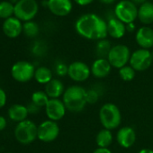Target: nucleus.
<instances>
[{"label":"nucleus","mask_w":153,"mask_h":153,"mask_svg":"<svg viewBox=\"0 0 153 153\" xmlns=\"http://www.w3.org/2000/svg\"><path fill=\"white\" fill-rule=\"evenodd\" d=\"M37 83L42 85L48 84L53 78H52V72L51 70L44 66L39 67L35 69L34 78H33Z\"/></svg>","instance_id":"23"},{"label":"nucleus","mask_w":153,"mask_h":153,"mask_svg":"<svg viewBox=\"0 0 153 153\" xmlns=\"http://www.w3.org/2000/svg\"><path fill=\"white\" fill-rule=\"evenodd\" d=\"M74 1L79 6H87L91 4L94 0H74Z\"/></svg>","instance_id":"35"},{"label":"nucleus","mask_w":153,"mask_h":153,"mask_svg":"<svg viewBox=\"0 0 153 153\" xmlns=\"http://www.w3.org/2000/svg\"><path fill=\"white\" fill-rule=\"evenodd\" d=\"M75 28L80 36L88 40H104L108 34L107 23L95 14L80 16L76 22Z\"/></svg>","instance_id":"1"},{"label":"nucleus","mask_w":153,"mask_h":153,"mask_svg":"<svg viewBox=\"0 0 153 153\" xmlns=\"http://www.w3.org/2000/svg\"><path fill=\"white\" fill-rule=\"evenodd\" d=\"M131 1L134 4V5H140V6H141L142 4H144L145 2H146V0H131Z\"/></svg>","instance_id":"36"},{"label":"nucleus","mask_w":153,"mask_h":153,"mask_svg":"<svg viewBox=\"0 0 153 153\" xmlns=\"http://www.w3.org/2000/svg\"><path fill=\"white\" fill-rule=\"evenodd\" d=\"M7 153H12V152H7Z\"/></svg>","instance_id":"40"},{"label":"nucleus","mask_w":153,"mask_h":153,"mask_svg":"<svg viewBox=\"0 0 153 153\" xmlns=\"http://www.w3.org/2000/svg\"><path fill=\"white\" fill-rule=\"evenodd\" d=\"M138 17L144 25H150L153 23V4L145 2L140 6L138 9Z\"/></svg>","instance_id":"21"},{"label":"nucleus","mask_w":153,"mask_h":153,"mask_svg":"<svg viewBox=\"0 0 153 153\" xmlns=\"http://www.w3.org/2000/svg\"><path fill=\"white\" fill-rule=\"evenodd\" d=\"M34 66L26 60H19L16 62L11 68L12 78L19 83H26L34 78Z\"/></svg>","instance_id":"5"},{"label":"nucleus","mask_w":153,"mask_h":153,"mask_svg":"<svg viewBox=\"0 0 153 153\" xmlns=\"http://www.w3.org/2000/svg\"><path fill=\"white\" fill-rule=\"evenodd\" d=\"M135 75H136L135 69H133L130 65H126L119 69L120 78L122 79V80H123L125 82L133 80V79L135 78Z\"/></svg>","instance_id":"27"},{"label":"nucleus","mask_w":153,"mask_h":153,"mask_svg":"<svg viewBox=\"0 0 153 153\" xmlns=\"http://www.w3.org/2000/svg\"><path fill=\"white\" fill-rule=\"evenodd\" d=\"M62 101L67 110L79 113L81 112L88 104V91L78 85H73L66 88Z\"/></svg>","instance_id":"2"},{"label":"nucleus","mask_w":153,"mask_h":153,"mask_svg":"<svg viewBox=\"0 0 153 153\" xmlns=\"http://www.w3.org/2000/svg\"><path fill=\"white\" fill-rule=\"evenodd\" d=\"M7 119H6L4 116L0 115V131H3V130H5L6 127H7Z\"/></svg>","instance_id":"33"},{"label":"nucleus","mask_w":153,"mask_h":153,"mask_svg":"<svg viewBox=\"0 0 153 153\" xmlns=\"http://www.w3.org/2000/svg\"><path fill=\"white\" fill-rule=\"evenodd\" d=\"M130 49L123 44H117L111 48L107 59L111 64L112 68L120 69L121 68L127 65L131 59Z\"/></svg>","instance_id":"7"},{"label":"nucleus","mask_w":153,"mask_h":153,"mask_svg":"<svg viewBox=\"0 0 153 153\" xmlns=\"http://www.w3.org/2000/svg\"><path fill=\"white\" fill-rule=\"evenodd\" d=\"M138 153H153V149H141Z\"/></svg>","instance_id":"38"},{"label":"nucleus","mask_w":153,"mask_h":153,"mask_svg":"<svg viewBox=\"0 0 153 153\" xmlns=\"http://www.w3.org/2000/svg\"><path fill=\"white\" fill-rule=\"evenodd\" d=\"M99 120L105 129L115 130L122 123V114L119 107L113 103L103 105L99 110Z\"/></svg>","instance_id":"3"},{"label":"nucleus","mask_w":153,"mask_h":153,"mask_svg":"<svg viewBox=\"0 0 153 153\" xmlns=\"http://www.w3.org/2000/svg\"><path fill=\"white\" fill-rule=\"evenodd\" d=\"M91 75L90 68L82 61H74L68 66V76L75 82H84Z\"/></svg>","instance_id":"11"},{"label":"nucleus","mask_w":153,"mask_h":153,"mask_svg":"<svg viewBox=\"0 0 153 153\" xmlns=\"http://www.w3.org/2000/svg\"><path fill=\"white\" fill-rule=\"evenodd\" d=\"M27 109H28L29 114H37L40 111L41 108L39 106H37L36 105H34L33 103L31 102V104L27 106Z\"/></svg>","instance_id":"32"},{"label":"nucleus","mask_w":153,"mask_h":153,"mask_svg":"<svg viewBox=\"0 0 153 153\" xmlns=\"http://www.w3.org/2000/svg\"><path fill=\"white\" fill-rule=\"evenodd\" d=\"M23 32L27 37L33 38L39 33V26L36 23L33 21L25 22L23 25Z\"/></svg>","instance_id":"28"},{"label":"nucleus","mask_w":153,"mask_h":153,"mask_svg":"<svg viewBox=\"0 0 153 153\" xmlns=\"http://www.w3.org/2000/svg\"><path fill=\"white\" fill-rule=\"evenodd\" d=\"M47 6L50 11L58 16H68L72 10L71 0H48Z\"/></svg>","instance_id":"14"},{"label":"nucleus","mask_w":153,"mask_h":153,"mask_svg":"<svg viewBox=\"0 0 153 153\" xmlns=\"http://www.w3.org/2000/svg\"><path fill=\"white\" fill-rule=\"evenodd\" d=\"M37 131L38 126L35 124V123L26 119L16 124L14 134L16 140L19 143L23 145H28L37 139Z\"/></svg>","instance_id":"4"},{"label":"nucleus","mask_w":153,"mask_h":153,"mask_svg":"<svg viewBox=\"0 0 153 153\" xmlns=\"http://www.w3.org/2000/svg\"><path fill=\"white\" fill-rule=\"evenodd\" d=\"M39 6L36 0H18L15 5V16L20 21L29 22L38 13Z\"/></svg>","instance_id":"6"},{"label":"nucleus","mask_w":153,"mask_h":153,"mask_svg":"<svg viewBox=\"0 0 153 153\" xmlns=\"http://www.w3.org/2000/svg\"><path fill=\"white\" fill-rule=\"evenodd\" d=\"M59 135V126L57 122L46 120L38 125L37 139L43 142L54 141Z\"/></svg>","instance_id":"10"},{"label":"nucleus","mask_w":153,"mask_h":153,"mask_svg":"<svg viewBox=\"0 0 153 153\" xmlns=\"http://www.w3.org/2000/svg\"><path fill=\"white\" fill-rule=\"evenodd\" d=\"M99 1L105 5H110V4H113L115 2V0H99Z\"/></svg>","instance_id":"37"},{"label":"nucleus","mask_w":153,"mask_h":153,"mask_svg":"<svg viewBox=\"0 0 153 153\" xmlns=\"http://www.w3.org/2000/svg\"><path fill=\"white\" fill-rule=\"evenodd\" d=\"M152 60V53L149 50L139 49L131 53L129 64L135 71H144L150 67Z\"/></svg>","instance_id":"9"},{"label":"nucleus","mask_w":153,"mask_h":153,"mask_svg":"<svg viewBox=\"0 0 153 153\" xmlns=\"http://www.w3.org/2000/svg\"><path fill=\"white\" fill-rule=\"evenodd\" d=\"M107 30L108 34L111 37L114 39H120L126 33V25L119 19L113 17L110 18L107 22Z\"/></svg>","instance_id":"19"},{"label":"nucleus","mask_w":153,"mask_h":153,"mask_svg":"<svg viewBox=\"0 0 153 153\" xmlns=\"http://www.w3.org/2000/svg\"><path fill=\"white\" fill-rule=\"evenodd\" d=\"M111 48H112V46H111L110 42H108L105 39L100 40L97 43V46H96V53L98 56V58L107 59V56L109 54V51H110Z\"/></svg>","instance_id":"25"},{"label":"nucleus","mask_w":153,"mask_h":153,"mask_svg":"<svg viewBox=\"0 0 153 153\" xmlns=\"http://www.w3.org/2000/svg\"><path fill=\"white\" fill-rule=\"evenodd\" d=\"M93 153H112V151L109 148H97L93 151Z\"/></svg>","instance_id":"34"},{"label":"nucleus","mask_w":153,"mask_h":153,"mask_svg":"<svg viewBox=\"0 0 153 153\" xmlns=\"http://www.w3.org/2000/svg\"><path fill=\"white\" fill-rule=\"evenodd\" d=\"M4 33L9 38H16L23 32V25L16 17H10L4 21L2 26Z\"/></svg>","instance_id":"17"},{"label":"nucleus","mask_w":153,"mask_h":153,"mask_svg":"<svg viewBox=\"0 0 153 153\" xmlns=\"http://www.w3.org/2000/svg\"><path fill=\"white\" fill-rule=\"evenodd\" d=\"M136 42L141 49L149 50L153 47V29L148 26L140 27L136 33Z\"/></svg>","instance_id":"16"},{"label":"nucleus","mask_w":153,"mask_h":153,"mask_svg":"<svg viewBox=\"0 0 153 153\" xmlns=\"http://www.w3.org/2000/svg\"><path fill=\"white\" fill-rule=\"evenodd\" d=\"M90 69H91V74L95 78L104 79L110 74L112 66L107 59L98 58L92 63Z\"/></svg>","instance_id":"15"},{"label":"nucleus","mask_w":153,"mask_h":153,"mask_svg":"<svg viewBox=\"0 0 153 153\" xmlns=\"http://www.w3.org/2000/svg\"><path fill=\"white\" fill-rule=\"evenodd\" d=\"M15 12V6L8 1L0 2V18L7 19L12 17V15Z\"/></svg>","instance_id":"26"},{"label":"nucleus","mask_w":153,"mask_h":153,"mask_svg":"<svg viewBox=\"0 0 153 153\" xmlns=\"http://www.w3.org/2000/svg\"><path fill=\"white\" fill-rule=\"evenodd\" d=\"M44 108L48 119L54 122H58L61 120L65 116L67 111V108L63 101L60 100L59 98L50 99Z\"/></svg>","instance_id":"12"},{"label":"nucleus","mask_w":153,"mask_h":153,"mask_svg":"<svg viewBox=\"0 0 153 153\" xmlns=\"http://www.w3.org/2000/svg\"><path fill=\"white\" fill-rule=\"evenodd\" d=\"M56 71L59 75L64 76V75L68 74V67H66L63 64H59L56 68Z\"/></svg>","instance_id":"31"},{"label":"nucleus","mask_w":153,"mask_h":153,"mask_svg":"<svg viewBox=\"0 0 153 153\" xmlns=\"http://www.w3.org/2000/svg\"><path fill=\"white\" fill-rule=\"evenodd\" d=\"M65 90L66 89L63 83L57 79H52L48 84L45 85L44 88V91L50 97V99L59 98V97L63 96Z\"/></svg>","instance_id":"18"},{"label":"nucleus","mask_w":153,"mask_h":153,"mask_svg":"<svg viewBox=\"0 0 153 153\" xmlns=\"http://www.w3.org/2000/svg\"><path fill=\"white\" fill-rule=\"evenodd\" d=\"M7 114L12 121L18 123L27 119L29 112L27 106L21 104H15L9 107Z\"/></svg>","instance_id":"20"},{"label":"nucleus","mask_w":153,"mask_h":153,"mask_svg":"<svg viewBox=\"0 0 153 153\" xmlns=\"http://www.w3.org/2000/svg\"><path fill=\"white\" fill-rule=\"evenodd\" d=\"M114 14L117 19L128 25L133 23L138 17V8L131 0H123L116 5Z\"/></svg>","instance_id":"8"},{"label":"nucleus","mask_w":153,"mask_h":153,"mask_svg":"<svg viewBox=\"0 0 153 153\" xmlns=\"http://www.w3.org/2000/svg\"><path fill=\"white\" fill-rule=\"evenodd\" d=\"M50 100V97L47 96V94L45 93V91H35L32 94V97H31V102L33 103L34 105H36L37 106H39L40 108L45 107L46 105L48 104Z\"/></svg>","instance_id":"24"},{"label":"nucleus","mask_w":153,"mask_h":153,"mask_svg":"<svg viewBox=\"0 0 153 153\" xmlns=\"http://www.w3.org/2000/svg\"><path fill=\"white\" fill-rule=\"evenodd\" d=\"M7 101V93H6V91L3 88H0V109L3 108L6 105Z\"/></svg>","instance_id":"30"},{"label":"nucleus","mask_w":153,"mask_h":153,"mask_svg":"<svg viewBox=\"0 0 153 153\" xmlns=\"http://www.w3.org/2000/svg\"><path fill=\"white\" fill-rule=\"evenodd\" d=\"M116 140L122 148H131L136 141V132L134 129L130 126L122 127L116 133Z\"/></svg>","instance_id":"13"},{"label":"nucleus","mask_w":153,"mask_h":153,"mask_svg":"<svg viewBox=\"0 0 153 153\" xmlns=\"http://www.w3.org/2000/svg\"><path fill=\"white\" fill-rule=\"evenodd\" d=\"M113 133L110 130L102 129L96 136V143L98 148H109L113 142Z\"/></svg>","instance_id":"22"},{"label":"nucleus","mask_w":153,"mask_h":153,"mask_svg":"<svg viewBox=\"0 0 153 153\" xmlns=\"http://www.w3.org/2000/svg\"><path fill=\"white\" fill-rule=\"evenodd\" d=\"M133 28H134V25L131 23V24H128L127 25H126V30H129V31H132L133 30Z\"/></svg>","instance_id":"39"},{"label":"nucleus","mask_w":153,"mask_h":153,"mask_svg":"<svg viewBox=\"0 0 153 153\" xmlns=\"http://www.w3.org/2000/svg\"><path fill=\"white\" fill-rule=\"evenodd\" d=\"M98 93L93 89L88 91V103H96L98 100Z\"/></svg>","instance_id":"29"}]
</instances>
